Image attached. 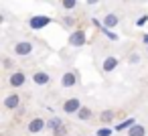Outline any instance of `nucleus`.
I'll use <instances>...</instances> for the list:
<instances>
[{
	"label": "nucleus",
	"instance_id": "obj_16",
	"mask_svg": "<svg viewBox=\"0 0 148 136\" xmlns=\"http://www.w3.org/2000/svg\"><path fill=\"white\" fill-rule=\"evenodd\" d=\"M136 124V118H126L124 122H120L118 126H116V132H122V130H128V128H132Z\"/></svg>",
	"mask_w": 148,
	"mask_h": 136
},
{
	"label": "nucleus",
	"instance_id": "obj_22",
	"mask_svg": "<svg viewBox=\"0 0 148 136\" xmlns=\"http://www.w3.org/2000/svg\"><path fill=\"white\" fill-rule=\"evenodd\" d=\"M148 23V14H142V16H138V21H136V27H144Z\"/></svg>",
	"mask_w": 148,
	"mask_h": 136
},
{
	"label": "nucleus",
	"instance_id": "obj_8",
	"mask_svg": "<svg viewBox=\"0 0 148 136\" xmlns=\"http://www.w3.org/2000/svg\"><path fill=\"white\" fill-rule=\"evenodd\" d=\"M47 128V122L43 120V118H33L31 122H29V126H27V130L31 132V134H39V132H43Z\"/></svg>",
	"mask_w": 148,
	"mask_h": 136
},
{
	"label": "nucleus",
	"instance_id": "obj_2",
	"mask_svg": "<svg viewBox=\"0 0 148 136\" xmlns=\"http://www.w3.org/2000/svg\"><path fill=\"white\" fill-rule=\"evenodd\" d=\"M67 43H69V47H73V49H81V47L87 43V35H85V31H83V29L73 31V33L69 35V39H67Z\"/></svg>",
	"mask_w": 148,
	"mask_h": 136
},
{
	"label": "nucleus",
	"instance_id": "obj_25",
	"mask_svg": "<svg viewBox=\"0 0 148 136\" xmlns=\"http://www.w3.org/2000/svg\"><path fill=\"white\" fill-rule=\"evenodd\" d=\"M97 2H99V0H85L87 6H93V4H97Z\"/></svg>",
	"mask_w": 148,
	"mask_h": 136
},
{
	"label": "nucleus",
	"instance_id": "obj_26",
	"mask_svg": "<svg viewBox=\"0 0 148 136\" xmlns=\"http://www.w3.org/2000/svg\"><path fill=\"white\" fill-rule=\"evenodd\" d=\"M142 43L148 47V33H146V35H142Z\"/></svg>",
	"mask_w": 148,
	"mask_h": 136
},
{
	"label": "nucleus",
	"instance_id": "obj_13",
	"mask_svg": "<svg viewBox=\"0 0 148 136\" xmlns=\"http://www.w3.org/2000/svg\"><path fill=\"white\" fill-rule=\"evenodd\" d=\"M59 126H63V120H61L59 116H53V118H49V120H47V128H49L51 132H55Z\"/></svg>",
	"mask_w": 148,
	"mask_h": 136
},
{
	"label": "nucleus",
	"instance_id": "obj_17",
	"mask_svg": "<svg viewBox=\"0 0 148 136\" xmlns=\"http://www.w3.org/2000/svg\"><path fill=\"white\" fill-rule=\"evenodd\" d=\"M114 116H116V112H114V110H103V112L99 114V120H101V122H106V124H110V122L114 120Z\"/></svg>",
	"mask_w": 148,
	"mask_h": 136
},
{
	"label": "nucleus",
	"instance_id": "obj_23",
	"mask_svg": "<svg viewBox=\"0 0 148 136\" xmlns=\"http://www.w3.org/2000/svg\"><path fill=\"white\" fill-rule=\"evenodd\" d=\"M63 134H67V128H65V124H63V126H59V128L53 132V136H63Z\"/></svg>",
	"mask_w": 148,
	"mask_h": 136
},
{
	"label": "nucleus",
	"instance_id": "obj_6",
	"mask_svg": "<svg viewBox=\"0 0 148 136\" xmlns=\"http://www.w3.org/2000/svg\"><path fill=\"white\" fill-rule=\"evenodd\" d=\"M81 108L83 106H81V100L79 98H69V100L63 102V112L65 114H77Z\"/></svg>",
	"mask_w": 148,
	"mask_h": 136
},
{
	"label": "nucleus",
	"instance_id": "obj_9",
	"mask_svg": "<svg viewBox=\"0 0 148 136\" xmlns=\"http://www.w3.org/2000/svg\"><path fill=\"white\" fill-rule=\"evenodd\" d=\"M33 83L35 85H49L51 83V73H47V71H35L33 73Z\"/></svg>",
	"mask_w": 148,
	"mask_h": 136
},
{
	"label": "nucleus",
	"instance_id": "obj_11",
	"mask_svg": "<svg viewBox=\"0 0 148 136\" xmlns=\"http://www.w3.org/2000/svg\"><path fill=\"white\" fill-rule=\"evenodd\" d=\"M103 27L106 29H114V27H118V23H120V19H118V14H114V12H108L106 16H103Z\"/></svg>",
	"mask_w": 148,
	"mask_h": 136
},
{
	"label": "nucleus",
	"instance_id": "obj_4",
	"mask_svg": "<svg viewBox=\"0 0 148 136\" xmlns=\"http://www.w3.org/2000/svg\"><path fill=\"white\" fill-rule=\"evenodd\" d=\"M8 83H10V87H23V85L27 83V75H25V71L14 69V71L8 75Z\"/></svg>",
	"mask_w": 148,
	"mask_h": 136
},
{
	"label": "nucleus",
	"instance_id": "obj_15",
	"mask_svg": "<svg viewBox=\"0 0 148 136\" xmlns=\"http://www.w3.org/2000/svg\"><path fill=\"white\" fill-rule=\"evenodd\" d=\"M91 116H93V112H91L87 106H83V108L77 112V118H79L81 122H87V120H91Z\"/></svg>",
	"mask_w": 148,
	"mask_h": 136
},
{
	"label": "nucleus",
	"instance_id": "obj_27",
	"mask_svg": "<svg viewBox=\"0 0 148 136\" xmlns=\"http://www.w3.org/2000/svg\"><path fill=\"white\" fill-rule=\"evenodd\" d=\"M146 55H148V47H146Z\"/></svg>",
	"mask_w": 148,
	"mask_h": 136
},
{
	"label": "nucleus",
	"instance_id": "obj_14",
	"mask_svg": "<svg viewBox=\"0 0 148 136\" xmlns=\"http://www.w3.org/2000/svg\"><path fill=\"white\" fill-rule=\"evenodd\" d=\"M59 23H61V27H63V29H73L77 21H75V16H71V14H65V16H63Z\"/></svg>",
	"mask_w": 148,
	"mask_h": 136
},
{
	"label": "nucleus",
	"instance_id": "obj_19",
	"mask_svg": "<svg viewBox=\"0 0 148 136\" xmlns=\"http://www.w3.org/2000/svg\"><path fill=\"white\" fill-rule=\"evenodd\" d=\"M61 6H63V10L71 12L73 8H77V0H61Z\"/></svg>",
	"mask_w": 148,
	"mask_h": 136
},
{
	"label": "nucleus",
	"instance_id": "obj_24",
	"mask_svg": "<svg viewBox=\"0 0 148 136\" xmlns=\"http://www.w3.org/2000/svg\"><path fill=\"white\" fill-rule=\"evenodd\" d=\"M2 65H4L6 69H10V67H12V59H10V57H4V61H2Z\"/></svg>",
	"mask_w": 148,
	"mask_h": 136
},
{
	"label": "nucleus",
	"instance_id": "obj_1",
	"mask_svg": "<svg viewBox=\"0 0 148 136\" xmlns=\"http://www.w3.org/2000/svg\"><path fill=\"white\" fill-rule=\"evenodd\" d=\"M55 19L53 16H47V14H35V16H31L29 19V27L33 29V31H41V29H45L47 25H51Z\"/></svg>",
	"mask_w": 148,
	"mask_h": 136
},
{
	"label": "nucleus",
	"instance_id": "obj_7",
	"mask_svg": "<svg viewBox=\"0 0 148 136\" xmlns=\"http://www.w3.org/2000/svg\"><path fill=\"white\" fill-rule=\"evenodd\" d=\"M118 65H120V59H118L116 55H108V57L103 59V63H101V71H103V73H112Z\"/></svg>",
	"mask_w": 148,
	"mask_h": 136
},
{
	"label": "nucleus",
	"instance_id": "obj_12",
	"mask_svg": "<svg viewBox=\"0 0 148 136\" xmlns=\"http://www.w3.org/2000/svg\"><path fill=\"white\" fill-rule=\"evenodd\" d=\"M126 134H128V136H146V126H142V124L136 122L132 128L126 130Z\"/></svg>",
	"mask_w": 148,
	"mask_h": 136
},
{
	"label": "nucleus",
	"instance_id": "obj_18",
	"mask_svg": "<svg viewBox=\"0 0 148 136\" xmlns=\"http://www.w3.org/2000/svg\"><path fill=\"white\" fill-rule=\"evenodd\" d=\"M142 61V55L138 53V51H132L130 55H128V65H138Z\"/></svg>",
	"mask_w": 148,
	"mask_h": 136
},
{
	"label": "nucleus",
	"instance_id": "obj_10",
	"mask_svg": "<svg viewBox=\"0 0 148 136\" xmlns=\"http://www.w3.org/2000/svg\"><path fill=\"white\" fill-rule=\"evenodd\" d=\"M18 106H21V95L18 93H8L4 98V108L6 110H16Z\"/></svg>",
	"mask_w": 148,
	"mask_h": 136
},
{
	"label": "nucleus",
	"instance_id": "obj_21",
	"mask_svg": "<svg viewBox=\"0 0 148 136\" xmlns=\"http://www.w3.org/2000/svg\"><path fill=\"white\" fill-rule=\"evenodd\" d=\"M112 134H114L112 128H99V130L95 132V136H112Z\"/></svg>",
	"mask_w": 148,
	"mask_h": 136
},
{
	"label": "nucleus",
	"instance_id": "obj_5",
	"mask_svg": "<svg viewBox=\"0 0 148 136\" xmlns=\"http://www.w3.org/2000/svg\"><path fill=\"white\" fill-rule=\"evenodd\" d=\"M77 81H79V75H77V71L75 69H71V71H65L63 75H61V85L67 89V87H73V85H77Z\"/></svg>",
	"mask_w": 148,
	"mask_h": 136
},
{
	"label": "nucleus",
	"instance_id": "obj_20",
	"mask_svg": "<svg viewBox=\"0 0 148 136\" xmlns=\"http://www.w3.org/2000/svg\"><path fill=\"white\" fill-rule=\"evenodd\" d=\"M101 31H103V35H106L108 39H112V41H118V39H120V37H118L116 33H112V29H106V27H103Z\"/></svg>",
	"mask_w": 148,
	"mask_h": 136
},
{
	"label": "nucleus",
	"instance_id": "obj_3",
	"mask_svg": "<svg viewBox=\"0 0 148 136\" xmlns=\"http://www.w3.org/2000/svg\"><path fill=\"white\" fill-rule=\"evenodd\" d=\"M33 43L31 41H18L16 45H14V55L16 57H29L31 53H33Z\"/></svg>",
	"mask_w": 148,
	"mask_h": 136
}]
</instances>
